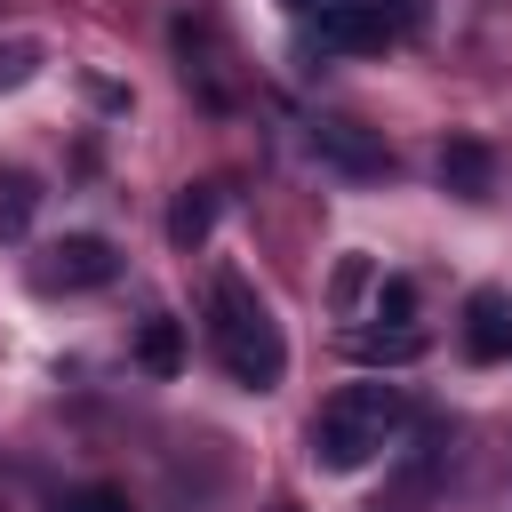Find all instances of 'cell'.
Wrapping results in <instances>:
<instances>
[{"instance_id":"7","label":"cell","mask_w":512,"mask_h":512,"mask_svg":"<svg viewBox=\"0 0 512 512\" xmlns=\"http://www.w3.org/2000/svg\"><path fill=\"white\" fill-rule=\"evenodd\" d=\"M512 304L504 296H472L464 304V344H472V360H504L512 352V320H504Z\"/></svg>"},{"instance_id":"10","label":"cell","mask_w":512,"mask_h":512,"mask_svg":"<svg viewBox=\"0 0 512 512\" xmlns=\"http://www.w3.org/2000/svg\"><path fill=\"white\" fill-rule=\"evenodd\" d=\"M208 224H216V192L208 184H184V200L168 208V240L192 248V240H208Z\"/></svg>"},{"instance_id":"9","label":"cell","mask_w":512,"mask_h":512,"mask_svg":"<svg viewBox=\"0 0 512 512\" xmlns=\"http://www.w3.org/2000/svg\"><path fill=\"white\" fill-rule=\"evenodd\" d=\"M32 208H40V184L24 168H0V240H24L32 232Z\"/></svg>"},{"instance_id":"5","label":"cell","mask_w":512,"mask_h":512,"mask_svg":"<svg viewBox=\"0 0 512 512\" xmlns=\"http://www.w3.org/2000/svg\"><path fill=\"white\" fill-rule=\"evenodd\" d=\"M312 152H320V160H336L344 176H384V168H392V160H384V144H376L360 120H320V128H312Z\"/></svg>"},{"instance_id":"14","label":"cell","mask_w":512,"mask_h":512,"mask_svg":"<svg viewBox=\"0 0 512 512\" xmlns=\"http://www.w3.org/2000/svg\"><path fill=\"white\" fill-rule=\"evenodd\" d=\"M32 72H40V48H32V40H8V48H0V88H24Z\"/></svg>"},{"instance_id":"3","label":"cell","mask_w":512,"mask_h":512,"mask_svg":"<svg viewBox=\"0 0 512 512\" xmlns=\"http://www.w3.org/2000/svg\"><path fill=\"white\" fill-rule=\"evenodd\" d=\"M312 24H320V48H360L368 56V48H392L408 32V0H336Z\"/></svg>"},{"instance_id":"8","label":"cell","mask_w":512,"mask_h":512,"mask_svg":"<svg viewBox=\"0 0 512 512\" xmlns=\"http://www.w3.org/2000/svg\"><path fill=\"white\" fill-rule=\"evenodd\" d=\"M136 360H144L152 376H176V368H184V328H176L168 312H152L144 336H136Z\"/></svg>"},{"instance_id":"12","label":"cell","mask_w":512,"mask_h":512,"mask_svg":"<svg viewBox=\"0 0 512 512\" xmlns=\"http://www.w3.org/2000/svg\"><path fill=\"white\" fill-rule=\"evenodd\" d=\"M56 512H136V504H128V488L88 480V488H64V496H56Z\"/></svg>"},{"instance_id":"11","label":"cell","mask_w":512,"mask_h":512,"mask_svg":"<svg viewBox=\"0 0 512 512\" xmlns=\"http://www.w3.org/2000/svg\"><path fill=\"white\" fill-rule=\"evenodd\" d=\"M344 352H352V360H416L424 336H416V328H352Z\"/></svg>"},{"instance_id":"4","label":"cell","mask_w":512,"mask_h":512,"mask_svg":"<svg viewBox=\"0 0 512 512\" xmlns=\"http://www.w3.org/2000/svg\"><path fill=\"white\" fill-rule=\"evenodd\" d=\"M112 272H120L112 240H96V232H72V240H56V248L32 264V288H48V296H80V288H104Z\"/></svg>"},{"instance_id":"13","label":"cell","mask_w":512,"mask_h":512,"mask_svg":"<svg viewBox=\"0 0 512 512\" xmlns=\"http://www.w3.org/2000/svg\"><path fill=\"white\" fill-rule=\"evenodd\" d=\"M408 312H416V288H408V280H376V320L408 328Z\"/></svg>"},{"instance_id":"15","label":"cell","mask_w":512,"mask_h":512,"mask_svg":"<svg viewBox=\"0 0 512 512\" xmlns=\"http://www.w3.org/2000/svg\"><path fill=\"white\" fill-rule=\"evenodd\" d=\"M288 8H296V16H320V8H336V0H288Z\"/></svg>"},{"instance_id":"6","label":"cell","mask_w":512,"mask_h":512,"mask_svg":"<svg viewBox=\"0 0 512 512\" xmlns=\"http://www.w3.org/2000/svg\"><path fill=\"white\" fill-rule=\"evenodd\" d=\"M488 176H496L488 144H472V136H448V144H440V184H448L456 200H488Z\"/></svg>"},{"instance_id":"1","label":"cell","mask_w":512,"mask_h":512,"mask_svg":"<svg viewBox=\"0 0 512 512\" xmlns=\"http://www.w3.org/2000/svg\"><path fill=\"white\" fill-rule=\"evenodd\" d=\"M208 344H216L224 376L248 384V392H272V384L288 376L280 320L264 312V296H256L240 272H216V280H208Z\"/></svg>"},{"instance_id":"2","label":"cell","mask_w":512,"mask_h":512,"mask_svg":"<svg viewBox=\"0 0 512 512\" xmlns=\"http://www.w3.org/2000/svg\"><path fill=\"white\" fill-rule=\"evenodd\" d=\"M400 424H408L400 384H344V392H328L320 416H312V464H320V472H360V464H376V456L392 448Z\"/></svg>"}]
</instances>
